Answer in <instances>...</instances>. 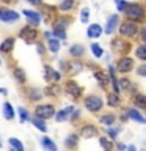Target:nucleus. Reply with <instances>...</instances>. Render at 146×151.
Returning a JSON list of instances; mask_svg holds the SVG:
<instances>
[{
	"label": "nucleus",
	"instance_id": "nucleus-58",
	"mask_svg": "<svg viewBox=\"0 0 146 151\" xmlns=\"http://www.w3.org/2000/svg\"><path fill=\"white\" fill-rule=\"evenodd\" d=\"M2 145H3V143H2V139H0V148H2Z\"/></svg>",
	"mask_w": 146,
	"mask_h": 151
},
{
	"label": "nucleus",
	"instance_id": "nucleus-2",
	"mask_svg": "<svg viewBox=\"0 0 146 151\" xmlns=\"http://www.w3.org/2000/svg\"><path fill=\"white\" fill-rule=\"evenodd\" d=\"M63 93L71 99V101L77 102V101H80V99L83 98L85 88H83L74 77H68V79L63 82Z\"/></svg>",
	"mask_w": 146,
	"mask_h": 151
},
{
	"label": "nucleus",
	"instance_id": "nucleus-60",
	"mask_svg": "<svg viewBox=\"0 0 146 151\" xmlns=\"http://www.w3.org/2000/svg\"><path fill=\"white\" fill-rule=\"evenodd\" d=\"M145 2H146V0H145Z\"/></svg>",
	"mask_w": 146,
	"mask_h": 151
},
{
	"label": "nucleus",
	"instance_id": "nucleus-34",
	"mask_svg": "<svg viewBox=\"0 0 146 151\" xmlns=\"http://www.w3.org/2000/svg\"><path fill=\"white\" fill-rule=\"evenodd\" d=\"M30 123L35 126V129H38L39 132H42V134H47V131H49V127H47V121L42 120V118H38L35 115H31Z\"/></svg>",
	"mask_w": 146,
	"mask_h": 151
},
{
	"label": "nucleus",
	"instance_id": "nucleus-33",
	"mask_svg": "<svg viewBox=\"0 0 146 151\" xmlns=\"http://www.w3.org/2000/svg\"><path fill=\"white\" fill-rule=\"evenodd\" d=\"M2 115H3L5 120H8V121H13L14 118H16V109L13 107L11 102L5 101L2 104Z\"/></svg>",
	"mask_w": 146,
	"mask_h": 151
},
{
	"label": "nucleus",
	"instance_id": "nucleus-29",
	"mask_svg": "<svg viewBox=\"0 0 146 151\" xmlns=\"http://www.w3.org/2000/svg\"><path fill=\"white\" fill-rule=\"evenodd\" d=\"M46 46H47V52L52 55H57L58 52L61 50V41L58 40V38L55 36H50V38H46Z\"/></svg>",
	"mask_w": 146,
	"mask_h": 151
},
{
	"label": "nucleus",
	"instance_id": "nucleus-20",
	"mask_svg": "<svg viewBox=\"0 0 146 151\" xmlns=\"http://www.w3.org/2000/svg\"><path fill=\"white\" fill-rule=\"evenodd\" d=\"M120 22H121L120 14H118V13L110 14V16L107 17L105 25H104V33H105V35H108V36H113V35L116 33V30H118V25H120Z\"/></svg>",
	"mask_w": 146,
	"mask_h": 151
},
{
	"label": "nucleus",
	"instance_id": "nucleus-23",
	"mask_svg": "<svg viewBox=\"0 0 146 151\" xmlns=\"http://www.w3.org/2000/svg\"><path fill=\"white\" fill-rule=\"evenodd\" d=\"M104 35V25L97 22H91V24H87V38L88 40H97V38H101Z\"/></svg>",
	"mask_w": 146,
	"mask_h": 151
},
{
	"label": "nucleus",
	"instance_id": "nucleus-51",
	"mask_svg": "<svg viewBox=\"0 0 146 151\" xmlns=\"http://www.w3.org/2000/svg\"><path fill=\"white\" fill-rule=\"evenodd\" d=\"M118 120H120V123H121V124H124V123H127V121H129V118H127L126 112L122 110V109H121V113L118 115Z\"/></svg>",
	"mask_w": 146,
	"mask_h": 151
},
{
	"label": "nucleus",
	"instance_id": "nucleus-13",
	"mask_svg": "<svg viewBox=\"0 0 146 151\" xmlns=\"http://www.w3.org/2000/svg\"><path fill=\"white\" fill-rule=\"evenodd\" d=\"M42 76H44V80L47 83L49 82H61L64 77V74L61 71L55 69L52 65L49 63H44V68H42Z\"/></svg>",
	"mask_w": 146,
	"mask_h": 151
},
{
	"label": "nucleus",
	"instance_id": "nucleus-7",
	"mask_svg": "<svg viewBox=\"0 0 146 151\" xmlns=\"http://www.w3.org/2000/svg\"><path fill=\"white\" fill-rule=\"evenodd\" d=\"M17 38L21 41H24L25 44H35L39 40V30H38V27L31 25V24H27V25H22L19 28Z\"/></svg>",
	"mask_w": 146,
	"mask_h": 151
},
{
	"label": "nucleus",
	"instance_id": "nucleus-59",
	"mask_svg": "<svg viewBox=\"0 0 146 151\" xmlns=\"http://www.w3.org/2000/svg\"><path fill=\"white\" fill-rule=\"evenodd\" d=\"M2 63H3V61H2V58H0V65H2Z\"/></svg>",
	"mask_w": 146,
	"mask_h": 151
},
{
	"label": "nucleus",
	"instance_id": "nucleus-44",
	"mask_svg": "<svg viewBox=\"0 0 146 151\" xmlns=\"http://www.w3.org/2000/svg\"><path fill=\"white\" fill-rule=\"evenodd\" d=\"M79 17H80V22L87 25V24L89 22V17H91V11H89V8H88V6H83L82 9H80Z\"/></svg>",
	"mask_w": 146,
	"mask_h": 151
},
{
	"label": "nucleus",
	"instance_id": "nucleus-43",
	"mask_svg": "<svg viewBox=\"0 0 146 151\" xmlns=\"http://www.w3.org/2000/svg\"><path fill=\"white\" fill-rule=\"evenodd\" d=\"M82 120V109H79V107H74V110L71 112V115H69V120L72 124H77V123Z\"/></svg>",
	"mask_w": 146,
	"mask_h": 151
},
{
	"label": "nucleus",
	"instance_id": "nucleus-4",
	"mask_svg": "<svg viewBox=\"0 0 146 151\" xmlns=\"http://www.w3.org/2000/svg\"><path fill=\"white\" fill-rule=\"evenodd\" d=\"M132 49H134V44H132V40H127V38L122 36H113L110 40V52L115 55H126L130 54Z\"/></svg>",
	"mask_w": 146,
	"mask_h": 151
},
{
	"label": "nucleus",
	"instance_id": "nucleus-57",
	"mask_svg": "<svg viewBox=\"0 0 146 151\" xmlns=\"http://www.w3.org/2000/svg\"><path fill=\"white\" fill-rule=\"evenodd\" d=\"M127 150H129V151H135L137 146H135V145H127Z\"/></svg>",
	"mask_w": 146,
	"mask_h": 151
},
{
	"label": "nucleus",
	"instance_id": "nucleus-10",
	"mask_svg": "<svg viewBox=\"0 0 146 151\" xmlns=\"http://www.w3.org/2000/svg\"><path fill=\"white\" fill-rule=\"evenodd\" d=\"M22 14L16 11V9L9 8L8 5H2L0 6V22H5V24H16L21 21Z\"/></svg>",
	"mask_w": 146,
	"mask_h": 151
},
{
	"label": "nucleus",
	"instance_id": "nucleus-31",
	"mask_svg": "<svg viewBox=\"0 0 146 151\" xmlns=\"http://www.w3.org/2000/svg\"><path fill=\"white\" fill-rule=\"evenodd\" d=\"M104 131H105V135L108 137V139L113 140V142H116L118 137H120V134L124 131V127H122V126H116V123H115V124H112V126H104Z\"/></svg>",
	"mask_w": 146,
	"mask_h": 151
},
{
	"label": "nucleus",
	"instance_id": "nucleus-18",
	"mask_svg": "<svg viewBox=\"0 0 146 151\" xmlns=\"http://www.w3.org/2000/svg\"><path fill=\"white\" fill-rule=\"evenodd\" d=\"M122 98L121 94H118L115 91H112V90H107L105 91V106L108 109H113V110H118V109L122 107Z\"/></svg>",
	"mask_w": 146,
	"mask_h": 151
},
{
	"label": "nucleus",
	"instance_id": "nucleus-25",
	"mask_svg": "<svg viewBox=\"0 0 146 151\" xmlns=\"http://www.w3.org/2000/svg\"><path fill=\"white\" fill-rule=\"evenodd\" d=\"M87 54V47L82 42H74L68 47V55L71 58H83Z\"/></svg>",
	"mask_w": 146,
	"mask_h": 151
},
{
	"label": "nucleus",
	"instance_id": "nucleus-48",
	"mask_svg": "<svg viewBox=\"0 0 146 151\" xmlns=\"http://www.w3.org/2000/svg\"><path fill=\"white\" fill-rule=\"evenodd\" d=\"M138 40L141 42H145L146 44V25H141L140 27V32H138Z\"/></svg>",
	"mask_w": 146,
	"mask_h": 151
},
{
	"label": "nucleus",
	"instance_id": "nucleus-54",
	"mask_svg": "<svg viewBox=\"0 0 146 151\" xmlns=\"http://www.w3.org/2000/svg\"><path fill=\"white\" fill-rule=\"evenodd\" d=\"M3 5H9V3H17V2H21V0H0Z\"/></svg>",
	"mask_w": 146,
	"mask_h": 151
},
{
	"label": "nucleus",
	"instance_id": "nucleus-12",
	"mask_svg": "<svg viewBox=\"0 0 146 151\" xmlns=\"http://www.w3.org/2000/svg\"><path fill=\"white\" fill-rule=\"evenodd\" d=\"M72 22H74V16H71L69 13H58L54 19H52L50 25H52V28H63V30H68Z\"/></svg>",
	"mask_w": 146,
	"mask_h": 151
},
{
	"label": "nucleus",
	"instance_id": "nucleus-9",
	"mask_svg": "<svg viewBox=\"0 0 146 151\" xmlns=\"http://www.w3.org/2000/svg\"><path fill=\"white\" fill-rule=\"evenodd\" d=\"M115 68L118 71V74H130L132 71L135 69V58L134 57H130L129 54L126 55H120L115 63Z\"/></svg>",
	"mask_w": 146,
	"mask_h": 151
},
{
	"label": "nucleus",
	"instance_id": "nucleus-35",
	"mask_svg": "<svg viewBox=\"0 0 146 151\" xmlns=\"http://www.w3.org/2000/svg\"><path fill=\"white\" fill-rule=\"evenodd\" d=\"M75 3H77V0H60L57 8L60 13H71L75 8Z\"/></svg>",
	"mask_w": 146,
	"mask_h": 151
},
{
	"label": "nucleus",
	"instance_id": "nucleus-14",
	"mask_svg": "<svg viewBox=\"0 0 146 151\" xmlns=\"http://www.w3.org/2000/svg\"><path fill=\"white\" fill-rule=\"evenodd\" d=\"M85 69V61L82 58H71L68 60V66H66V77H75Z\"/></svg>",
	"mask_w": 146,
	"mask_h": 151
},
{
	"label": "nucleus",
	"instance_id": "nucleus-15",
	"mask_svg": "<svg viewBox=\"0 0 146 151\" xmlns=\"http://www.w3.org/2000/svg\"><path fill=\"white\" fill-rule=\"evenodd\" d=\"M121 109L126 112L129 121L138 123V124H146V116H145L143 110H140V109H137L134 106H130V107H121Z\"/></svg>",
	"mask_w": 146,
	"mask_h": 151
},
{
	"label": "nucleus",
	"instance_id": "nucleus-39",
	"mask_svg": "<svg viewBox=\"0 0 146 151\" xmlns=\"http://www.w3.org/2000/svg\"><path fill=\"white\" fill-rule=\"evenodd\" d=\"M97 142H99V145H101V148L105 150V151H110V150L115 148V142L110 140L107 135H101V134H99L97 135Z\"/></svg>",
	"mask_w": 146,
	"mask_h": 151
},
{
	"label": "nucleus",
	"instance_id": "nucleus-17",
	"mask_svg": "<svg viewBox=\"0 0 146 151\" xmlns=\"http://www.w3.org/2000/svg\"><path fill=\"white\" fill-rule=\"evenodd\" d=\"M118 82H120L121 93H126V94H129V96H130V94H134L135 91H138L137 83L127 74H122V77H118Z\"/></svg>",
	"mask_w": 146,
	"mask_h": 151
},
{
	"label": "nucleus",
	"instance_id": "nucleus-37",
	"mask_svg": "<svg viewBox=\"0 0 146 151\" xmlns=\"http://www.w3.org/2000/svg\"><path fill=\"white\" fill-rule=\"evenodd\" d=\"M39 145H41V148H44L47 151H57L58 150V146H57V143L54 142V139H50V137H41V140H39Z\"/></svg>",
	"mask_w": 146,
	"mask_h": 151
},
{
	"label": "nucleus",
	"instance_id": "nucleus-55",
	"mask_svg": "<svg viewBox=\"0 0 146 151\" xmlns=\"http://www.w3.org/2000/svg\"><path fill=\"white\" fill-rule=\"evenodd\" d=\"M42 36H44V40H46V38H50V36H52V30H46V32H42Z\"/></svg>",
	"mask_w": 146,
	"mask_h": 151
},
{
	"label": "nucleus",
	"instance_id": "nucleus-41",
	"mask_svg": "<svg viewBox=\"0 0 146 151\" xmlns=\"http://www.w3.org/2000/svg\"><path fill=\"white\" fill-rule=\"evenodd\" d=\"M8 145L11 146L13 151H24V150H25L24 143L17 139V137H9V139H8Z\"/></svg>",
	"mask_w": 146,
	"mask_h": 151
},
{
	"label": "nucleus",
	"instance_id": "nucleus-32",
	"mask_svg": "<svg viewBox=\"0 0 146 151\" xmlns=\"http://www.w3.org/2000/svg\"><path fill=\"white\" fill-rule=\"evenodd\" d=\"M97 121L101 123L102 126H112L118 121V115L113 112H105V113H102V115L97 116Z\"/></svg>",
	"mask_w": 146,
	"mask_h": 151
},
{
	"label": "nucleus",
	"instance_id": "nucleus-30",
	"mask_svg": "<svg viewBox=\"0 0 146 151\" xmlns=\"http://www.w3.org/2000/svg\"><path fill=\"white\" fill-rule=\"evenodd\" d=\"M80 135H79V132H71V134L66 135V139H64V146L68 150H75V148H79V145H80Z\"/></svg>",
	"mask_w": 146,
	"mask_h": 151
},
{
	"label": "nucleus",
	"instance_id": "nucleus-42",
	"mask_svg": "<svg viewBox=\"0 0 146 151\" xmlns=\"http://www.w3.org/2000/svg\"><path fill=\"white\" fill-rule=\"evenodd\" d=\"M35 47H36V54L39 55V57H42V58L49 54V52H47V46H46V41L44 40H38L35 42Z\"/></svg>",
	"mask_w": 146,
	"mask_h": 151
},
{
	"label": "nucleus",
	"instance_id": "nucleus-46",
	"mask_svg": "<svg viewBox=\"0 0 146 151\" xmlns=\"http://www.w3.org/2000/svg\"><path fill=\"white\" fill-rule=\"evenodd\" d=\"M135 74L138 76V77H143L146 79V61H143V63H140L138 66H135Z\"/></svg>",
	"mask_w": 146,
	"mask_h": 151
},
{
	"label": "nucleus",
	"instance_id": "nucleus-27",
	"mask_svg": "<svg viewBox=\"0 0 146 151\" xmlns=\"http://www.w3.org/2000/svg\"><path fill=\"white\" fill-rule=\"evenodd\" d=\"M74 107L75 106H66L63 109H57V112H55V115H54V120L57 123H64V121H68L69 120V115H71V112L74 110Z\"/></svg>",
	"mask_w": 146,
	"mask_h": 151
},
{
	"label": "nucleus",
	"instance_id": "nucleus-50",
	"mask_svg": "<svg viewBox=\"0 0 146 151\" xmlns=\"http://www.w3.org/2000/svg\"><path fill=\"white\" fill-rule=\"evenodd\" d=\"M66 66H68V60L66 58H60L58 60V71H61V73H66Z\"/></svg>",
	"mask_w": 146,
	"mask_h": 151
},
{
	"label": "nucleus",
	"instance_id": "nucleus-52",
	"mask_svg": "<svg viewBox=\"0 0 146 151\" xmlns=\"http://www.w3.org/2000/svg\"><path fill=\"white\" fill-rule=\"evenodd\" d=\"M85 68H88V69L94 71V69H97V68H99V65H96L94 61H85Z\"/></svg>",
	"mask_w": 146,
	"mask_h": 151
},
{
	"label": "nucleus",
	"instance_id": "nucleus-11",
	"mask_svg": "<svg viewBox=\"0 0 146 151\" xmlns=\"http://www.w3.org/2000/svg\"><path fill=\"white\" fill-rule=\"evenodd\" d=\"M24 90H22V93L25 94V98H27V101L28 102H31V104H36V102H39L44 99V91H42V88L39 87H35V85H22Z\"/></svg>",
	"mask_w": 146,
	"mask_h": 151
},
{
	"label": "nucleus",
	"instance_id": "nucleus-40",
	"mask_svg": "<svg viewBox=\"0 0 146 151\" xmlns=\"http://www.w3.org/2000/svg\"><path fill=\"white\" fill-rule=\"evenodd\" d=\"M16 115H19V121H21V123H27V121L31 120L30 110H28L27 107H24V106H21V107L16 109Z\"/></svg>",
	"mask_w": 146,
	"mask_h": 151
},
{
	"label": "nucleus",
	"instance_id": "nucleus-28",
	"mask_svg": "<svg viewBox=\"0 0 146 151\" xmlns=\"http://www.w3.org/2000/svg\"><path fill=\"white\" fill-rule=\"evenodd\" d=\"M11 76H13V79L16 80L17 85H25L27 83V73L24 68H21V66H13Z\"/></svg>",
	"mask_w": 146,
	"mask_h": 151
},
{
	"label": "nucleus",
	"instance_id": "nucleus-8",
	"mask_svg": "<svg viewBox=\"0 0 146 151\" xmlns=\"http://www.w3.org/2000/svg\"><path fill=\"white\" fill-rule=\"evenodd\" d=\"M77 124H79L77 132H79L80 139H83V140L96 139V137L101 134V132H99V127L91 121H79Z\"/></svg>",
	"mask_w": 146,
	"mask_h": 151
},
{
	"label": "nucleus",
	"instance_id": "nucleus-24",
	"mask_svg": "<svg viewBox=\"0 0 146 151\" xmlns=\"http://www.w3.org/2000/svg\"><path fill=\"white\" fill-rule=\"evenodd\" d=\"M16 41H17V36L3 38V41L0 42V54L2 55H9L14 50V47H16Z\"/></svg>",
	"mask_w": 146,
	"mask_h": 151
},
{
	"label": "nucleus",
	"instance_id": "nucleus-49",
	"mask_svg": "<svg viewBox=\"0 0 146 151\" xmlns=\"http://www.w3.org/2000/svg\"><path fill=\"white\" fill-rule=\"evenodd\" d=\"M25 2L30 5V6H33V8H36V9H39L41 6H42V0H25Z\"/></svg>",
	"mask_w": 146,
	"mask_h": 151
},
{
	"label": "nucleus",
	"instance_id": "nucleus-16",
	"mask_svg": "<svg viewBox=\"0 0 146 151\" xmlns=\"http://www.w3.org/2000/svg\"><path fill=\"white\" fill-rule=\"evenodd\" d=\"M21 14L24 17L27 19V22L28 24H31V25H41V22H42V16H41V13H39V9H36V8H24Z\"/></svg>",
	"mask_w": 146,
	"mask_h": 151
},
{
	"label": "nucleus",
	"instance_id": "nucleus-56",
	"mask_svg": "<svg viewBox=\"0 0 146 151\" xmlns=\"http://www.w3.org/2000/svg\"><path fill=\"white\" fill-rule=\"evenodd\" d=\"M0 94H2V96H8V90L6 88H0Z\"/></svg>",
	"mask_w": 146,
	"mask_h": 151
},
{
	"label": "nucleus",
	"instance_id": "nucleus-36",
	"mask_svg": "<svg viewBox=\"0 0 146 151\" xmlns=\"http://www.w3.org/2000/svg\"><path fill=\"white\" fill-rule=\"evenodd\" d=\"M132 52H134V55H135V58H137V60L146 61V44H145V42H140V44L134 46Z\"/></svg>",
	"mask_w": 146,
	"mask_h": 151
},
{
	"label": "nucleus",
	"instance_id": "nucleus-6",
	"mask_svg": "<svg viewBox=\"0 0 146 151\" xmlns=\"http://www.w3.org/2000/svg\"><path fill=\"white\" fill-rule=\"evenodd\" d=\"M57 112V106L54 102H36L35 107L31 110V115H35L38 118H42V120H52Z\"/></svg>",
	"mask_w": 146,
	"mask_h": 151
},
{
	"label": "nucleus",
	"instance_id": "nucleus-53",
	"mask_svg": "<svg viewBox=\"0 0 146 151\" xmlns=\"http://www.w3.org/2000/svg\"><path fill=\"white\" fill-rule=\"evenodd\" d=\"M115 148L120 150V151H126V150H127V145L122 143V142H116V143H115Z\"/></svg>",
	"mask_w": 146,
	"mask_h": 151
},
{
	"label": "nucleus",
	"instance_id": "nucleus-22",
	"mask_svg": "<svg viewBox=\"0 0 146 151\" xmlns=\"http://www.w3.org/2000/svg\"><path fill=\"white\" fill-rule=\"evenodd\" d=\"M39 13H41V16H42V22L50 24V22H52V19H54L60 11H58V8H57L55 5L42 3V6L39 8Z\"/></svg>",
	"mask_w": 146,
	"mask_h": 151
},
{
	"label": "nucleus",
	"instance_id": "nucleus-19",
	"mask_svg": "<svg viewBox=\"0 0 146 151\" xmlns=\"http://www.w3.org/2000/svg\"><path fill=\"white\" fill-rule=\"evenodd\" d=\"M93 77L96 80L97 87L101 88V91H107L108 90V74H107V69H102L99 66L97 69L93 71Z\"/></svg>",
	"mask_w": 146,
	"mask_h": 151
},
{
	"label": "nucleus",
	"instance_id": "nucleus-47",
	"mask_svg": "<svg viewBox=\"0 0 146 151\" xmlns=\"http://www.w3.org/2000/svg\"><path fill=\"white\" fill-rule=\"evenodd\" d=\"M113 2H115V6L118 9V13H124V9L127 8V5H129L127 0H113Z\"/></svg>",
	"mask_w": 146,
	"mask_h": 151
},
{
	"label": "nucleus",
	"instance_id": "nucleus-38",
	"mask_svg": "<svg viewBox=\"0 0 146 151\" xmlns=\"http://www.w3.org/2000/svg\"><path fill=\"white\" fill-rule=\"evenodd\" d=\"M89 50H91V54H93L94 58H97V60L104 58V55H105V50H104V47L99 44V42H96V41H93L91 44H89Z\"/></svg>",
	"mask_w": 146,
	"mask_h": 151
},
{
	"label": "nucleus",
	"instance_id": "nucleus-45",
	"mask_svg": "<svg viewBox=\"0 0 146 151\" xmlns=\"http://www.w3.org/2000/svg\"><path fill=\"white\" fill-rule=\"evenodd\" d=\"M52 36L58 38L60 41H66V38H68V30H63V28H52Z\"/></svg>",
	"mask_w": 146,
	"mask_h": 151
},
{
	"label": "nucleus",
	"instance_id": "nucleus-21",
	"mask_svg": "<svg viewBox=\"0 0 146 151\" xmlns=\"http://www.w3.org/2000/svg\"><path fill=\"white\" fill-rule=\"evenodd\" d=\"M42 91H44V98L57 99V98L61 96V93H63V85L60 82H49L44 88H42Z\"/></svg>",
	"mask_w": 146,
	"mask_h": 151
},
{
	"label": "nucleus",
	"instance_id": "nucleus-26",
	"mask_svg": "<svg viewBox=\"0 0 146 151\" xmlns=\"http://www.w3.org/2000/svg\"><path fill=\"white\" fill-rule=\"evenodd\" d=\"M130 102L132 106L140 109V110H146V94L143 91H135L134 94H130Z\"/></svg>",
	"mask_w": 146,
	"mask_h": 151
},
{
	"label": "nucleus",
	"instance_id": "nucleus-3",
	"mask_svg": "<svg viewBox=\"0 0 146 151\" xmlns=\"http://www.w3.org/2000/svg\"><path fill=\"white\" fill-rule=\"evenodd\" d=\"M82 102H83V107L87 109L89 113H93V115L102 112V109L105 107V99H104L101 94H97V93L83 94Z\"/></svg>",
	"mask_w": 146,
	"mask_h": 151
},
{
	"label": "nucleus",
	"instance_id": "nucleus-5",
	"mask_svg": "<svg viewBox=\"0 0 146 151\" xmlns=\"http://www.w3.org/2000/svg\"><path fill=\"white\" fill-rule=\"evenodd\" d=\"M140 27H141L140 24L124 19V21H121V22H120L116 33H118L120 36H122V38H127V40H135V38L138 36Z\"/></svg>",
	"mask_w": 146,
	"mask_h": 151
},
{
	"label": "nucleus",
	"instance_id": "nucleus-1",
	"mask_svg": "<svg viewBox=\"0 0 146 151\" xmlns=\"http://www.w3.org/2000/svg\"><path fill=\"white\" fill-rule=\"evenodd\" d=\"M124 19L132 22H137L140 25H143L146 22V6L141 2H129L127 8L124 9Z\"/></svg>",
	"mask_w": 146,
	"mask_h": 151
}]
</instances>
